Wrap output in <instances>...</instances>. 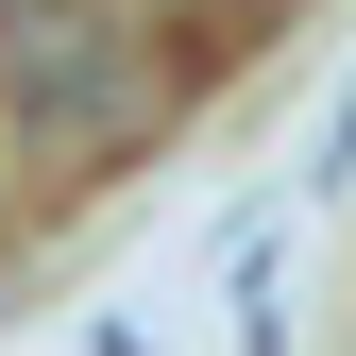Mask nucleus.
<instances>
[{
	"instance_id": "1",
	"label": "nucleus",
	"mask_w": 356,
	"mask_h": 356,
	"mask_svg": "<svg viewBox=\"0 0 356 356\" xmlns=\"http://www.w3.org/2000/svg\"><path fill=\"white\" fill-rule=\"evenodd\" d=\"M187 68L153 51V0H0V153L34 187H102L170 136Z\"/></svg>"
}]
</instances>
